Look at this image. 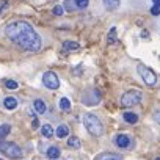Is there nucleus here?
<instances>
[{
  "instance_id": "1",
  "label": "nucleus",
  "mask_w": 160,
  "mask_h": 160,
  "mask_svg": "<svg viewBox=\"0 0 160 160\" xmlns=\"http://www.w3.org/2000/svg\"><path fill=\"white\" fill-rule=\"evenodd\" d=\"M5 35L27 52H36L42 46L41 36L35 32V28L28 22H24V21L11 22L5 28Z\"/></svg>"
},
{
  "instance_id": "2",
  "label": "nucleus",
  "mask_w": 160,
  "mask_h": 160,
  "mask_svg": "<svg viewBox=\"0 0 160 160\" xmlns=\"http://www.w3.org/2000/svg\"><path fill=\"white\" fill-rule=\"evenodd\" d=\"M83 126H85L87 130H88L91 135H94V137H101V135L104 133V124H102L101 119H99L96 115H93V113H87V115L83 116Z\"/></svg>"
},
{
  "instance_id": "3",
  "label": "nucleus",
  "mask_w": 160,
  "mask_h": 160,
  "mask_svg": "<svg viewBox=\"0 0 160 160\" xmlns=\"http://www.w3.org/2000/svg\"><path fill=\"white\" fill-rule=\"evenodd\" d=\"M141 99H143V96H141L140 91L130 90V91H127V93L122 94V98H121V105H122V107H135V105H138V104L141 102Z\"/></svg>"
},
{
  "instance_id": "4",
  "label": "nucleus",
  "mask_w": 160,
  "mask_h": 160,
  "mask_svg": "<svg viewBox=\"0 0 160 160\" xmlns=\"http://www.w3.org/2000/svg\"><path fill=\"white\" fill-rule=\"evenodd\" d=\"M137 71H138V74L141 75V78L144 80V83H146L148 87H154V85L157 83V75H155V72H154L152 69H149L148 66L138 64Z\"/></svg>"
},
{
  "instance_id": "5",
  "label": "nucleus",
  "mask_w": 160,
  "mask_h": 160,
  "mask_svg": "<svg viewBox=\"0 0 160 160\" xmlns=\"http://www.w3.org/2000/svg\"><path fill=\"white\" fill-rule=\"evenodd\" d=\"M2 152L10 158H21L22 157V149L16 143H2Z\"/></svg>"
},
{
  "instance_id": "6",
  "label": "nucleus",
  "mask_w": 160,
  "mask_h": 160,
  "mask_svg": "<svg viewBox=\"0 0 160 160\" xmlns=\"http://www.w3.org/2000/svg\"><path fill=\"white\" fill-rule=\"evenodd\" d=\"M42 83H44V87L49 88V90H58V87H60V78H58V75H57L55 72L47 71V72L42 75Z\"/></svg>"
},
{
  "instance_id": "7",
  "label": "nucleus",
  "mask_w": 160,
  "mask_h": 160,
  "mask_svg": "<svg viewBox=\"0 0 160 160\" xmlns=\"http://www.w3.org/2000/svg\"><path fill=\"white\" fill-rule=\"evenodd\" d=\"M82 102L85 105H98L101 102V93L99 90H88L82 94Z\"/></svg>"
},
{
  "instance_id": "8",
  "label": "nucleus",
  "mask_w": 160,
  "mask_h": 160,
  "mask_svg": "<svg viewBox=\"0 0 160 160\" xmlns=\"http://www.w3.org/2000/svg\"><path fill=\"white\" fill-rule=\"evenodd\" d=\"M113 143L119 148V149H127L132 144V137L127 133H118L113 137Z\"/></svg>"
},
{
  "instance_id": "9",
  "label": "nucleus",
  "mask_w": 160,
  "mask_h": 160,
  "mask_svg": "<svg viewBox=\"0 0 160 160\" xmlns=\"http://www.w3.org/2000/svg\"><path fill=\"white\" fill-rule=\"evenodd\" d=\"M94 160H122V158H121V155H116L112 152H102V154L96 155Z\"/></svg>"
},
{
  "instance_id": "10",
  "label": "nucleus",
  "mask_w": 160,
  "mask_h": 160,
  "mask_svg": "<svg viewBox=\"0 0 160 160\" xmlns=\"http://www.w3.org/2000/svg\"><path fill=\"white\" fill-rule=\"evenodd\" d=\"M33 107H35V110H36L39 115H44V113H46V110H47L46 102H44L42 99H35V101H33Z\"/></svg>"
},
{
  "instance_id": "11",
  "label": "nucleus",
  "mask_w": 160,
  "mask_h": 160,
  "mask_svg": "<svg viewBox=\"0 0 160 160\" xmlns=\"http://www.w3.org/2000/svg\"><path fill=\"white\" fill-rule=\"evenodd\" d=\"M3 105H5V108H7V110H14V108L18 107V99H16V98L8 96V98H5Z\"/></svg>"
},
{
  "instance_id": "12",
  "label": "nucleus",
  "mask_w": 160,
  "mask_h": 160,
  "mask_svg": "<svg viewBox=\"0 0 160 160\" xmlns=\"http://www.w3.org/2000/svg\"><path fill=\"white\" fill-rule=\"evenodd\" d=\"M122 118H124V121L129 122V124H137V122H138V115L133 113V112H126V113L122 115Z\"/></svg>"
},
{
  "instance_id": "13",
  "label": "nucleus",
  "mask_w": 160,
  "mask_h": 160,
  "mask_svg": "<svg viewBox=\"0 0 160 160\" xmlns=\"http://www.w3.org/2000/svg\"><path fill=\"white\" fill-rule=\"evenodd\" d=\"M55 135H57L58 138H66V137L69 135V127H68L66 124H60L58 129H57V132H55Z\"/></svg>"
},
{
  "instance_id": "14",
  "label": "nucleus",
  "mask_w": 160,
  "mask_h": 160,
  "mask_svg": "<svg viewBox=\"0 0 160 160\" xmlns=\"http://www.w3.org/2000/svg\"><path fill=\"white\" fill-rule=\"evenodd\" d=\"M60 154H61V151H60L57 146H50V148L47 149V152H46V155H47L49 158H52V160H57V158L60 157Z\"/></svg>"
},
{
  "instance_id": "15",
  "label": "nucleus",
  "mask_w": 160,
  "mask_h": 160,
  "mask_svg": "<svg viewBox=\"0 0 160 160\" xmlns=\"http://www.w3.org/2000/svg\"><path fill=\"white\" fill-rule=\"evenodd\" d=\"M104 7L108 11H115L119 7V0H104Z\"/></svg>"
},
{
  "instance_id": "16",
  "label": "nucleus",
  "mask_w": 160,
  "mask_h": 160,
  "mask_svg": "<svg viewBox=\"0 0 160 160\" xmlns=\"http://www.w3.org/2000/svg\"><path fill=\"white\" fill-rule=\"evenodd\" d=\"M10 130H11L10 124H2V126H0V144L3 143V138L10 133Z\"/></svg>"
},
{
  "instance_id": "17",
  "label": "nucleus",
  "mask_w": 160,
  "mask_h": 160,
  "mask_svg": "<svg viewBox=\"0 0 160 160\" xmlns=\"http://www.w3.org/2000/svg\"><path fill=\"white\" fill-rule=\"evenodd\" d=\"M41 133H42L46 138H52V137H53V127H52L50 124H44V126L41 127Z\"/></svg>"
},
{
  "instance_id": "18",
  "label": "nucleus",
  "mask_w": 160,
  "mask_h": 160,
  "mask_svg": "<svg viewBox=\"0 0 160 160\" xmlns=\"http://www.w3.org/2000/svg\"><path fill=\"white\" fill-rule=\"evenodd\" d=\"M151 14H152V16H158V14H160V0H152Z\"/></svg>"
},
{
  "instance_id": "19",
  "label": "nucleus",
  "mask_w": 160,
  "mask_h": 160,
  "mask_svg": "<svg viewBox=\"0 0 160 160\" xmlns=\"http://www.w3.org/2000/svg\"><path fill=\"white\" fill-rule=\"evenodd\" d=\"M60 108H61L63 112H68V110L71 108V101H69L68 98H61V99H60Z\"/></svg>"
},
{
  "instance_id": "20",
  "label": "nucleus",
  "mask_w": 160,
  "mask_h": 160,
  "mask_svg": "<svg viewBox=\"0 0 160 160\" xmlns=\"http://www.w3.org/2000/svg\"><path fill=\"white\" fill-rule=\"evenodd\" d=\"M63 49H64V50H77V49H78V42L66 41V42H63Z\"/></svg>"
},
{
  "instance_id": "21",
  "label": "nucleus",
  "mask_w": 160,
  "mask_h": 160,
  "mask_svg": "<svg viewBox=\"0 0 160 160\" xmlns=\"http://www.w3.org/2000/svg\"><path fill=\"white\" fill-rule=\"evenodd\" d=\"M68 144H69L71 148H75V149H78V148H80V140H78L77 137H71V138L68 140Z\"/></svg>"
},
{
  "instance_id": "22",
  "label": "nucleus",
  "mask_w": 160,
  "mask_h": 160,
  "mask_svg": "<svg viewBox=\"0 0 160 160\" xmlns=\"http://www.w3.org/2000/svg\"><path fill=\"white\" fill-rule=\"evenodd\" d=\"M5 87L8 88V90H18V82H16V80H7V82H5Z\"/></svg>"
},
{
  "instance_id": "23",
  "label": "nucleus",
  "mask_w": 160,
  "mask_h": 160,
  "mask_svg": "<svg viewBox=\"0 0 160 160\" xmlns=\"http://www.w3.org/2000/svg\"><path fill=\"white\" fill-rule=\"evenodd\" d=\"M115 41H116V28L113 27L110 30V33H108V44H113Z\"/></svg>"
},
{
  "instance_id": "24",
  "label": "nucleus",
  "mask_w": 160,
  "mask_h": 160,
  "mask_svg": "<svg viewBox=\"0 0 160 160\" xmlns=\"http://www.w3.org/2000/svg\"><path fill=\"white\" fill-rule=\"evenodd\" d=\"M90 3V0H75V7L77 8H87Z\"/></svg>"
},
{
  "instance_id": "25",
  "label": "nucleus",
  "mask_w": 160,
  "mask_h": 160,
  "mask_svg": "<svg viewBox=\"0 0 160 160\" xmlns=\"http://www.w3.org/2000/svg\"><path fill=\"white\" fill-rule=\"evenodd\" d=\"M63 13H64V11H63L61 7H55V8H53V14H55V16H61Z\"/></svg>"
},
{
  "instance_id": "26",
  "label": "nucleus",
  "mask_w": 160,
  "mask_h": 160,
  "mask_svg": "<svg viewBox=\"0 0 160 160\" xmlns=\"http://www.w3.org/2000/svg\"><path fill=\"white\" fill-rule=\"evenodd\" d=\"M72 2H75V0H66V3H68V10H74L75 5H72Z\"/></svg>"
},
{
  "instance_id": "27",
  "label": "nucleus",
  "mask_w": 160,
  "mask_h": 160,
  "mask_svg": "<svg viewBox=\"0 0 160 160\" xmlns=\"http://www.w3.org/2000/svg\"><path fill=\"white\" fill-rule=\"evenodd\" d=\"M38 126H39V124H38V119L35 118V119H33V126H32V127H33V129H36Z\"/></svg>"
},
{
  "instance_id": "28",
  "label": "nucleus",
  "mask_w": 160,
  "mask_h": 160,
  "mask_svg": "<svg viewBox=\"0 0 160 160\" xmlns=\"http://www.w3.org/2000/svg\"><path fill=\"white\" fill-rule=\"evenodd\" d=\"M155 160H160V157H157V158H155Z\"/></svg>"
},
{
  "instance_id": "29",
  "label": "nucleus",
  "mask_w": 160,
  "mask_h": 160,
  "mask_svg": "<svg viewBox=\"0 0 160 160\" xmlns=\"http://www.w3.org/2000/svg\"><path fill=\"white\" fill-rule=\"evenodd\" d=\"M0 160H2V158H0Z\"/></svg>"
}]
</instances>
